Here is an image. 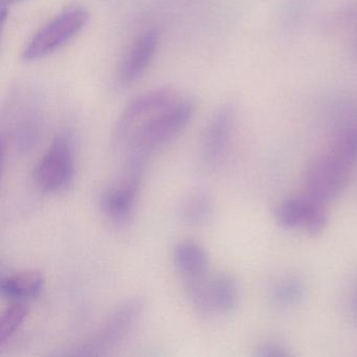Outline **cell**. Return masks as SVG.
Segmentation results:
<instances>
[{
    "label": "cell",
    "instance_id": "obj_15",
    "mask_svg": "<svg viewBox=\"0 0 357 357\" xmlns=\"http://www.w3.org/2000/svg\"><path fill=\"white\" fill-rule=\"evenodd\" d=\"M214 212V202L206 191H195L185 197L181 206V220L190 225L206 223Z\"/></svg>",
    "mask_w": 357,
    "mask_h": 357
},
{
    "label": "cell",
    "instance_id": "obj_8",
    "mask_svg": "<svg viewBox=\"0 0 357 357\" xmlns=\"http://www.w3.org/2000/svg\"><path fill=\"white\" fill-rule=\"evenodd\" d=\"M236 121L235 104H221L211 116L202 133L200 158L206 166L220 162L229 147Z\"/></svg>",
    "mask_w": 357,
    "mask_h": 357
},
{
    "label": "cell",
    "instance_id": "obj_4",
    "mask_svg": "<svg viewBox=\"0 0 357 357\" xmlns=\"http://www.w3.org/2000/svg\"><path fill=\"white\" fill-rule=\"evenodd\" d=\"M89 22V13L81 7H70L39 29L22 51V59L36 61L55 53L79 34Z\"/></svg>",
    "mask_w": 357,
    "mask_h": 357
},
{
    "label": "cell",
    "instance_id": "obj_22",
    "mask_svg": "<svg viewBox=\"0 0 357 357\" xmlns=\"http://www.w3.org/2000/svg\"><path fill=\"white\" fill-rule=\"evenodd\" d=\"M354 123H357V112H356V119H355V122Z\"/></svg>",
    "mask_w": 357,
    "mask_h": 357
},
{
    "label": "cell",
    "instance_id": "obj_20",
    "mask_svg": "<svg viewBox=\"0 0 357 357\" xmlns=\"http://www.w3.org/2000/svg\"><path fill=\"white\" fill-rule=\"evenodd\" d=\"M351 54L355 59H357V26L355 28L354 37H353L352 43H351Z\"/></svg>",
    "mask_w": 357,
    "mask_h": 357
},
{
    "label": "cell",
    "instance_id": "obj_12",
    "mask_svg": "<svg viewBox=\"0 0 357 357\" xmlns=\"http://www.w3.org/2000/svg\"><path fill=\"white\" fill-rule=\"evenodd\" d=\"M160 47L158 31L149 30L142 33L129 49L121 64L119 79L123 85L132 84L139 80L155 57Z\"/></svg>",
    "mask_w": 357,
    "mask_h": 357
},
{
    "label": "cell",
    "instance_id": "obj_13",
    "mask_svg": "<svg viewBox=\"0 0 357 357\" xmlns=\"http://www.w3.org/2000/svg\"><path fill=\"white\" fill-rule=\"evenodd\" d=\"M173 262L185 286L208 277V254L194 240H183L175 245L173 250Z\"/></svg>",
    "mask_w": 357,
    "mask_h": 357
},
{
    "label": "cell",
    "instance_id": "obj_6",
    "mask_svg": "<svg viewBox=\"0 0 357 357\" xmlns=\"http://www.w3.org/2000/svg\"><path fill=\"white\" fill-rule=\"evenodd\" d=\"M185 288L195 308L208 314H227L236 308L239 301V286L229 273L208 275Z\"/></svg>",
    "mask_w": 357,
    "mask_h": 357
},
{
    "label": "cell",
    "instance_id": "obj_17",
    "mask_svg": "<svg viewBox=\"0 0 357 357\" xmlns=\"http://www.w3.org/2000/svg\"><path fill=\"white\" fill-rule=\"evenodd\" d=\"M305 296V286L298 279H287L278 283L271 290V298L281 306L298 304Z\"/></svg>",
    "mask_w": 357,
    "mask_h": 357
},
{
    "label": "cell",
    "instance_id": "obj_7",
    "mask_svg": "<svg viewBox=\"0 0 357 357\" xmlns=\"http://www.w3.org/2000/svg\"><path fill=\"white\" fill-rule=\"evenodd\" d=\"M178 98V93L174 89H167V87L152 89L137 96L123 110L114 125V132H112L114 145L116 147L124 146L133 131L142 123L170 105Z\"/></svg>",
    "mask_w": 357,
    "mask_h": 357
},
{
    "label": "cell",
    "instance_id": "obj_11",
    "mask_svg": "<svg viewBox=\"0 0 357 357\" xmlns=\"http://www.w3.org/2000/svg\"><path fill=\"white\" fill-rule=\"evenodd\" d=\"M24 99L10 106L7 126L1 135V144L11 143L20 153H26L36 143L40 128V116L34 104Z\"/></svg>",
    "mask_w": 357,
    "mask_h": 357
},
{
    "label": "cell",
    "instance_id": "obj_1",
    "mask_svg": "<svg viewBox=\"0 0 357 357\" xmlns=\"http://www.w3.org/2000/svg\"><path fill=\"white\" fill-rule=\"evenodd\" d=\"M194 109L191 100L179 97L142 123L124 144V171L143 174L150 156L185 130Z\"/></svg>",
    "mask_w": 357,
    "mask_h": 357
},
{
    "label": "cell",
    "instance_id": "obj_9",
    "mask_svg": "<svg viewBox=\"0 0 357 357\" xmlns=\"http://www.w3.org/2000/svg\"><path fill=\"white\" fill-rule=\"evenodd\" d=\"M275 220L283 229H302L317 235L327 227L328 215L325 206L304 195L283 200L275 210Z\"/></svg>",
    "mask_w": 357,
    "mask_h": 357
},
{
    "label": "cell",
    "instance_id": "obj_10",
    "mask_svg": "<svg viewBox=\"0 0 357 357\" xmlns=\"http://www.w3.org/2000/svg\"><path fill=\"white\" fill-rule=\"evenodd\" d=\"M142 175L124 171V175L102 193L100 206L103 214L112 222L125 223L132 216Z\"/></svg>",
    "mask_w": 357,
    "mask_h": 357
},
{
    "label": "cell",
    "instance_id": "obj_21",
    "mask_svg": "<svg viewBox=\"0 0 357 357\" xmlns=\"http://www.w3.org/2000/svg\"><path fill=\"white\" fill-rule=\"evenodd\" d=\"M353 310H354L355 314L357 315V290L355 292L354 298H353Z\"/></svg>",
    "mask_w": 357,
    "mask_h": 357
},
{
    "label": "cell",
    "instance_id": "obj_14",
    "mask_svg": "<svg viewBox=\"0 0 357 357\" xmlns=\"http://www.w3.org/2000/svg\"><path fill=\"white\" fill-rule=\"evenodd\" d=\"M45 277L40 271L29 269L3 278L0 288L7 298L22 301L38 296L45 287Z\"/></svg>",
    "mask_w": 357,
    "mask_h": 357
},
{
    "label": "cell",
    "instance_id": "obj_19",
    "mask_svg": "<svg viewBox=\"0 0 357 357\" xmlns=\"http://www.w3.org/2000/svg\"><path fill=\"white\" fill-rule=\"evenodd\" d=\"M20 1H22V0H0V18H1L3 26L6 24V20H8L10 9Z\"/></svg>",
    "mask_w": 357,
    "mask_h": 357
},
{
    "label": "cell",
    "instance_id": "obj_2",
    "mask_svg": "<svg viewBox=\"0 0 357 357\" xmlns=\"http://www.w3.org/2000/svg\"><path fill=\"white\" fill-rule=\"evenodd\" d=\"M354 166L331 147L315 156L304 175L305 195L326 206L346 189Z\"/></svg>",
    "mask_w": 357,
    "mask_h": 357
},
{
    "label": "cell",
    "instance_id": "obj_18",
    "mask_svg": "<svg viewBox=\"0 0 357 357\" xmlns=\"http://www.w3.org/2000/svg\"><path fill=\"white\" fill-rule=\"evenodd\" d=\"M257 356L259 357H289L291 353L287 348L275 342H269L259 347L257 350Z\"/></svg>",
    "mask_w": 357,
    "mask_h": 357
},
{
    "label": "cell",
    "instance_id": "obj_16",
    "mask_svg": "<svg viewBox=\"0 0 357 357\" xmlns=\"http://www.w3.org/2000/svg\"><path fill=\"white\" fill-rule=\"evenodd\" d=\"M28 314V305L22 301H15L3 311L0 319V348L3 349L12 340Z\"/></svg>",
    "mask_w": 357,
    "mask_h": 357
},
{
    "label": "cell",
    "instance_id": "obj_3",
    "mask_svg": "<svg viewBox=\"0 0 357 357\" xmlns=\"http://www.w3.org/2000/svg\"><path fill=\"white\" fill-rule=\"evenodd\" d=\"M145 309V300L133 296L121 303L103 321L99 329L87 342L74 349L72 355L95 356L103 355L118 347L130 333L141 319Z\"/></svg>",
    "mask_w": 357,
    "mask_h": 357
},
{
    "label": "cell",
    "instance_id": "obj_5",
    "mask_svg": "<svg viewBox=\"0 0 357 357\" xmlns=\"http://www.w3.org/2000/svg\"><path fill=\"white\" fill-rule=\"evenodd\" d=\"M74 174L72 142L66 135H59L37 162L33 170V178L41 191L55 193L66 189L72 183Z\"/></svg>",
    "mask_w": 357,
    "mask_h": 357
}]
</instances>
